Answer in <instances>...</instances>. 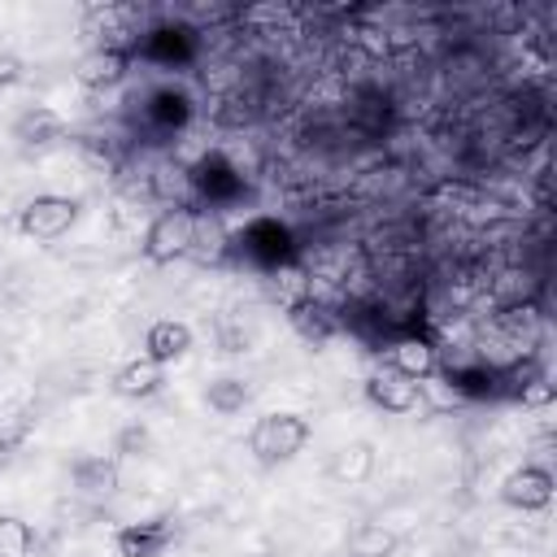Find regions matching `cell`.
<instances>
[{"instance_id":"4fadbf2b","label":"cell","mask_w":557,"mask_h":557,"mask_svg":"<svg viewBox=\"0 0 557 557\" xmlns=\"http://www.w3.org/2000/svg\"><path fill=\"white\" fill-rule=\"evenodd\" d=\"M13 139H17L22 148H48V144L65 139V122H61V113L35 104V109H26V113L13 122Z\"/></svg>"},{"instance_id":"8992f818","label":"cell","mask_w":557,"mask_h":557,"mask_svg":"<svg viewBox=\"0 0 557 557\" xmlns=\"http://www.w3.org/2000/svg\"><path fill=\"white\" fill-rule=\"evenodd\" d=\"M126 70H131V52L117 48V44H100V48H91V52L78 57L74 78L83 87H91V91H104V87H117L126 78Z\"/></svg>"},{"instance_id":"6da1fadb","label":"cell","mask_w":557,"mask_h":557,"mask_svg":"<svg viewBox=\"0 0 557 557\" xmlns=\"http://www.w3.org/2000/svg\"><path fill=\"white\" fill-rule=\"evenodd\" d=\"M196 226H200V213H196L191 205H170V209H161V213L148 222L139 252H144L152 265H170V261L196 252Z\"/></svg>"},{"instance_id":"8fae6325","label":"cell","mask_w":557,"mask_h":557,"mask_svg":"<svg viewBox=\"0 0 557 557\" xmlns=\"http://www.w3.org/2000/svg\"><path fill=\"white\" fill-rule=\"evenodd\" d=\"M187 348H191V326H187V322L161 318V322H152V326L144 331V357L157 361V366L178 361Z\"/></svg>"},{"instance_id":"3957f363","label":"cell","mask_w":557,"mask_h":557,"mask_svg":"<svg viewBox=\"0 0 557 557\" xmlns=\"http://www.w3.org/2000/svg\"><path fill=\"white\" fill-rule=\"evenodd\" d=\"M74 222H78V200L74 196H57V191H44V196L26 200L22 213H17V231L26 239H35V244L61 239Z\"/></svg>"},{"instance_id":"277c9868","label":"cell","mask_w":557,"mask_h":557,"mask_svg":"<svg viewBox=\"0 0 557 557\" xmlns=\"http://www.w3.org/2000/svg\"><path fill=\"white\" fill-rule=\"evenodd\" d=\"M500 500L509 509H522V513L548 509L553 505V470L548 466H518V470H509L505 483H500Z\"/></svg>"},{"instance_id":"d6986e66","label":"cell","mask_w":557,"mask_h":557,"mask_svg":"<svg viewBox=\"0 0 557 557\" xmlns=\"http://www.w3.org/2000/svg\"><path fill=\"white\" fill-rule=\"evenodd\" d=\"M148 444H152L148 426H144V422H131V426H122V431H117L113 453H117V457H139V453H148Z\"/></svg>"},{"instance_id":"44dd1931","label":"cell","mask_w":557,"mask_h":557,"mask_svg":"<svg viewBox=\"0 0 557 557\" xmlns=\"http://www.w3.org/2000/svg\"><path fill=\"white\" fill-rule=\"evenodd\" d=\"M518 400H522L527 409H544V405H553V383H548L544 374H535V379H527V383L518 387Z\"/></svg>"},{"instance_id":"603a6c76","label":"cell","mask_w":557,"mask_h":557,"mask_svg":"<svg viewBox=\"0 0 557 557\" xmlns=\"http://www.w3.org/2000/svg\"><path fill=\"white\" fill-rule=\"evenodd\" d=\"M0 448H4V431H0Z\"/></svg>"},{"instance_id":"7a4b0ae2","label":"cell","mask_w":557,"mask_h":557,"mask_svg":"<svg viewBox=\"0 0 557 557\" xmlns=\"http://www.w3.org/2000/svg\"><path fill=\"white\" fill-rule=\"evenodd\" d=\"M309 435H313L309 418H300V413H265V418L252 422V431H248V448H252L257 461L278 466V461L300 457L305 444H309Z\"/></svg>"},{"instance_id":"5b68a950","label":"cell","mask_w":557,"mask_h":557,"mask_svg":"<svg viewBox=\"0 0 557 557\" xmlns=\"http://www.w3.org/2000/svg\"><path fill=\"white\" fill-rule=\"evenodd\" d=\"M174 518H148V522H126L113 531V548L117 557H161L174 544Z\"/></svg>"},{"instance_id":"e0dca14e","label":"cell","mask_w":557,"mask_h":557,"mask_svg":"<svg viewBox=\"0 0 557 557\" xmlns=\"http://www.w3.org/2000/svg\"><path fill=\"white\" fill-rule=\"evenodd\" d=\"M35 553V527L22 513H0V557H30Z\"/></svg>"},{"instance_id":"52a82bcc","label":"cell","mask_w":557,"mask_h":557,"mask_svg":"<svg viewBox=\"0 0 557 557\" xmlns=\"http://www.w3.org/2000/svg\"><path fill=\"white\" fill-rule=\"evenodd\" d=\"M418 396H422V383L396 374L392 366H383V370H374V374L366 379V400H370L374 409H383V413H409V409L418 405Z\"/></svg>"},{"instance_id":"2e32d148","label":"cell","mask_w":557,"mask_h":557,"mask_svg":"<svg viewBox=\"0 0 557 557\" xmlns=\"http://www.w3.org/2000/svg\"><path fill=\"white\" fill-rule=\"evenodd\" d=\"M248 400H252V387H248L244 379H235V374H222V379H213V383L205 387V405H209L213 413H222V418L239 413Z\"/></svg>"},{"instance_id":"7402d4cb","label":"cell","mask_w":557,"mask_h":557,"mask_svg":"<svg viewBox=\"0 0 557 557\" xmlns=\"http://www.w3.org/2000/svg\"><path fill=\"white\" fill-rule=\"evenodd\" d=\"M17 78H22V57H13V52L0 48V87H13Z\"/></svg>"},{"instance_id":"9c48e42d","label":"cell","mask_w":557,"mask_h":557,"mask_svg":"<svg viewBox=\"0 0 557 557\" xmlns=\"http://www.w3.org/2000/svg\"><path fill=\"white\" fill-rule=\"evenodd\" d=\"M387 366H392L396 374L422 383V379H431V374L440 370V352H435L431 339H422V335H405V339H396V344L387 348Z\"/></svg>"},{"instance_id":"ffe728a7","label":"cell","mask_w":557,"mask_h":557,"mask_svg":"<svg viewBox=\"0 0 557 557\" xmlns=\"http://www.w3.org/2000/svg\"><path fill=\"white\" fill-rule=\"evenodd\" d=\"M148 113H152V117H161V122H183V117H187V104H183V96H178V91H157Z\"/></svg>"},{"instance_id":"9a60e30c","label":"cell","mask_w":557,"mask_h":557,"mask_svg":"<svg viewBox=\"0 0 557 557\" xmlns=\"http://www.w3.org/2000/svg\"><path fill=\"white\" fill-rule=\"evenodd\" d=\"M396 548H400V535L383 522H357L344 535V557H396Z\"/></svg>"},{"instance_id":"30bf717a","label":"cell","mask_w":557,"mask_h":557,"mask_svg":"<svg viewBox=\"0 0 557 557\" xmlns=\"http://www.w3.org/2000/svg\"><path fill=\"white\" fill-rule=\"evenodd\" d=\"M287 322H292L296 335L309 339V344H326V339L339 331V318L331 313V305H322V300H313V296L292 300V305H287Z\"/></svg>"},{"instance_id":"5bb4252c","label":"cell","mask_w":557,"mask_h":557,"mask_svg":"<svg viewBox=\"0 0 557 557\" xmlns=\"http://www.w3.org/2000/svg\"><path fill=\"white\" fill-rule=\"evenodd\" d=\"M374 444L370 440H352V444H339L335 453H331V466H326V474L335 479V483H366L370 474H374Z\"/></svg>"},{"instance_id":"7c38bea8","label":"cell","mask_w":557,"mask_h":557,"mask_svg":"<svg viewBox=\"0 0 557 557\" xmlns=\"http://www.w3.org/2000/svg\"><path fill=\"white\" fill-rule=\"evenodd\" d=\"M161 383H165V366H157V361H148V357H135V361H126V366L113 374V392H117L122 400H148V396L161 392Z\"/></svg>"},{"instance_id":"ba28073f","label":"cell","mask_w":557,"mask_h":557,"mask_svg":"<svg viewBox=\"0 0 557 557\" xmlns=\"http://www.w3.org/2000/svg\"><path fill=\"white\" fill-rule=\"evenodd\" d=\"M70 483H74L83 496L104 500V496H113V492L122 487V466H117L113 453H91V457H78V461L70 466Z\"/></svg>"},{"instance_id":"ac0fdd59","label":"cell","mask_w":557,"mask_h":557,"mask_svg":"<svg viewBox=\"0 0 557 557\" xmlns=\"http://www.w3.org/2000/svg\"><path fill=\"white\" fill-rule=\"evenodd\" d=\"M540 309L535 305H513V309H505L500 318H496V326L505 331V335H513V339H522V335H535L540 331Z\"/></svg>"}]
</instances>
